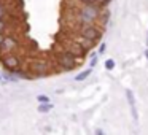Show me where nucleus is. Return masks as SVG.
<instances>
[{"mask_svg":"<svg viewBox=\"0 0 148 135\" xmlns=\"http://www.w3.org/2000/svg\"><path fill=\"white\" fill-rule=\"evenodd\" d=\"M102 7L97 5L96 2L94 3H84L81 5V8L77 13V24H96V21L99 19V14Z\"/></svg>","mask_w":148,"mask_h":135,"instance_id":"nucleus-1","label":"nucleus"},{"mask_svg":"<svg viewBox=\"0 0 148 135\" xmlns=\"http://www.w3.org/2000/svg\"><path fill=\"white\" fill-rule=\"evenodd\" d=\"M56 62H58L59 68L65 72H72L78 67V57L73 56L70 51H67V49H62L59 52L58 57H56Z\"/></svg>","mask_w":148,"mask_h":135,"instance_id":"nucleus-2","label":"nucleus"},{"mask_svg":"<svg viewBox=\"0 0 148 135\" xmlns=\"http://www.w3.org/2000/svg\"><path fill=\"white\" fill-rule=\"evenodd\" d=\"M78 33H81V35H84L86 38L92 40L96 43L102 40V29H99L96 24H80Z\"/></svg>","mask_w":148,"mask_h":135,"instance_id":"nucleus-3","label":"nucleus"},{"mask_svg":"<svg viewBox=\"0 0 148 135\" xmlns=\"http://www.w3.org/2000/svg\"><path fill=\"white\" fill-rule=\"evenodd\" d=\"M30 72L34 73L35 78H43L49 73V65H48V62H45V61H37L30 65Z\"/></svg>","mask_w":148,"mask_h":135,"instance_id":"nucleus-4","label":"nucleus"},{"mask_svg":"<svg viewBox=\"0 0 148 135\" xmlns=\"http://www.w3.org/2000/svg\"><path fill=\"white\" fill-rule=\"evenodd\" d=\"M64 49H67V51H70L73 56H77L78 59H83V57H86V54H88V49L86 48H83V46L80 45L78 42H75V40H72V42H69L67 45L64 46Z\"/></svg>","mask_w":148,"mask_h":135,"instance_id":"nucleus-5","label":"nucleus"},{"mask_svg":"<svg viewBox=\"0 0 148 135\" xmlns=\"http://www.w3.org/2000/svg\"><path fill=\"white\" fill-rule=\"evenodd\" d=\"M19 57H18L16 54H11V52H8V54L3 56V59H2V65H3L5 70H16V68H19Z\"/></svg>","mask_w":148,"mask_h":135,"instance_id":"nucleus-6","label":"nucleus"},{"mask_svg":"<svg viewBox=\"0 0 148 135\" xmlns=\"http://www.w3.org/2000/svg\"><path fill=\"white\" fill-rule=\"evenodd\" d=\"M126 99H127V103H129V108H131V115H132V119L135 122L138 121V115H137V110H135V103H134V92L131 89H126Z\"/></svg>","mask_w":148,"mask_h":135,"instance_id":"nucleus-7","label":"nucleus"},{"mask_svg":"<svg viewBox=\"0 0 148 135\" xmlns=\"http://www.w3.org/2000/svg\"><path fill=\"white\" fill-rule=\"evenodd\" d=\"M73 40H75V42L80 43V45L83 46V48H86L88 51H89V49H92V48H94V45H96V42H92V40L86 38V37L81 35V33H77V35L73 37Z\"/></svg>","mask_w":148,"mask_h":135,"instance_id":"nucleus-8","label":"nucleus"},{"mask_svg":"<svg viewBox=\"0 0 148 135\" xmlns=\"http://www.w3.org/2000/svg\"><path fill=\"white\" fill-rule=\"evenodd\" d=\"M2 46H3L5 51L11 52L13 49H16L18 46H19V42H18L13 35H8V37H5V42H3V45H2Z\"/></svg>","mask_w":148,"mask_h":135,"instance_id":"nucleus-9","label":"nucleus"},{"mask_svg":"<svg viewBox=\"0 0 148 135\" xmlns=\"http://www.w3.org/2000/svg\"><path fill=\"white\" fill-rule=\"evenodd\" d=\"M97 21H99L102 26H105V24L110 21V10H108L107 7H102V10H100V14H99V19H97Z\"/></svg>","mask_w":148,"mask_h":135,"instance_id":"nucleus-10","label":"nucleus"},{"mask_svg":"<svg viewBox=\"0 0 148 135\" xmlns=\"http://www.w3.org/2000/svg\"><path fill=\"white\" fill-rule=\"evenodd\" d=\"M91 72H92V70H91V68H88V70H84V72H81V73H78L77 76H75V81H84V80H86V78L91 75Z\"/></svg>","mask_w":148,"mask_h":135,"instance_id":"nucleus-11","label":"nucleus"},{"mask_svg":"<svg viewBox=\"0 0 148 135\" xmlns=\"http://www.w3.org/2000/svg\"><path fill=\"white\" fill-rule=\"evenodd\" d=\"M53 108V105L49 102H46V103H40L38 105V111L40 113H46V111H49V110Z\"/></svg>","mask_w":148,"mask_h":135,"instance_id":"nucleus-12","label":"nucleus"},{"mask_svg":"<svg viewBox=\"0 0 148 135\" xmlns=\"http://www.w3.org/2000/svg\"><path fill=\"white\" fill-rule=\"evenodd\" d=\"M5 14H7V5L3 0H0V19H3Z\"/></svg>","mask_w":148,"mask_h":135,"instance_id":"nucleus-13","label":"nucleus"},{"mask_svg":"<svg viewBox=\"0 0 148 135\" xmlns=\"http://www.w3.org/2000/svg\"><path fill=\"white\" fill-rule=\"evenodd\" d=\"M105 68L107 70H113V68H115V61H113V59H107L105 61Z\"/></svg>","mask_w":148,"mask_h":135,"instance_id":"nucleus-14","label":"nucleus"},{"mask_svg":"<svg viewBox=\"0 0 148 135\" xmlns=\"http://www.w3.org/2000/svg\"><path fill=\"white\" fill-rule=\"evenodd\" d=\"M37 100H38V103H46L49 102V97L45 95V94H40V95H37Z\"/></svg>","mask_w":148,"mask_h":135,"instance_id":"nucleus-15","label":"nucleus"},{"mask_svg":"<svg viewBox=\"0 0 148 135\" xmlns=\"http://www.w3.org/2000/svg\"><path fill=\"white\" fill-rule=\"evenodd\" d=\"M97 5H100V7H107V5L110 3V0H94Z\"/></svg>","mask_w":148,"mask_h":135,"instance_id":"nucleus-16","label":"nucleus"},{"mask_svg":"<svg viewBox=\"0 0 148 135\" xmlns=\"http://www.w3.org/2000/svg\"><path fill=\"white\" fill-rule=\"evenodd\" d=\"M5 29H7V22L5 19H0V32H5Z\"/></svg>","mask_w":148,"mask_h":135,"instance_id":"nucleus-17","label":"nucleus"},{"mask_svg":"<svg viewBox=\"0 0 148 135\" xmlns=\"http://www.w3.org/2000/svg\"><path fill=\"white\" fill-rule=\"evenodd\" d=\"M105 49H107V45H105V43H100V48H99V54H103V52H105Z\"/></svg>","mask_w":148,"mask_h":135,"instance_id":"nucleus-18","label":"nucleus"},{"mask_svg":"<svg viewBox=\"0 0 148 135\" xmlns=\"http://www.w3.org/2000/svg\"><path fill=\"white\" fill-rule=\"evenodd\" d=\"M96 64H97V54L94 56V57H92V61H91V68H92V67H94V65H96Z\"/></svg>","mask_w":148,"mask_h":135,"instance_id":"nucleus-19","label":"nucleus"},{"mask_svg":"<svg viewBox=\"0 0 148 135\" xmlns=\"http://www.w3.org/2000/svg\"><path fill=\"white\" fill-rule=\"evenodd\" d=\"M81 5H84V3H94V0H78Z\"/></svg>","mask_w":148,"mask_h":135,"instance_id":"nucleus-20","label":"nucleus"},{"mask_svg":"<svg viewBox=\"0 0 148 135\" xmlns=\"http://www.w3.org/2000/svg\"><path fill=\"white\" fill-rule=\"evenodd\" d=\"M3 42H5V35H3V32H0V46L3 45Z\"/></svg>","mask_w":148,"mask_h":135,"instance_id":"nucleus-21","label":"nucleus"},{"mask_svg":"<svg viewBox=\"0 0 148 135\" xmlns=\"http://www.w3.org/2000/svg\"><path fill=\"white\" fill-rule=\"evenodd\" d=\"M3 51H5V49H3V46H0V62H2V59H3Z\"/></svg>","mask_w":148,"mask_h":135,"instance_id":"nucleus-22","label":"nucleus"},{"mask_svg":"<svg viewBox=\"0 0 148 135\" xmlns=\"http://www.w3.org/2000/svg\"><path fill=\"white\" fill-rule=\"evenodd\" d=\"M145 59L148 61V48H147V51H145Z\"/></svg>","mask_w":148,"mask_h":135,"instance_id":"nucleus-23","label":"nucleus"},{"mask_svg":"<svg viewBox=\"0 0 148 135\" xmlns=\"http://www.w3.org/2000/svg\"><path fill=\"white\" fill-rule=\"evenodd\" d=\"M147 48H148V33H147Z\"/></svg>","mask_w":148,"mask_h":135,"instance_id":"nucleus-24","label":"nucleus"},{"mask_svg":"<svg viewBox=\"0 0 148 135\" xmlns=\"http://www.w3.org/2000/svg\"><path fill=\"white\" fill-rule=\"evenodd\" d=\"M2 78H3V76H2V75H0V80H2Z\"/></svg>","mask_w":148,"mask_h":135,"instance_id":"nucleus-25","label":"nucleus"}]
</instances>
